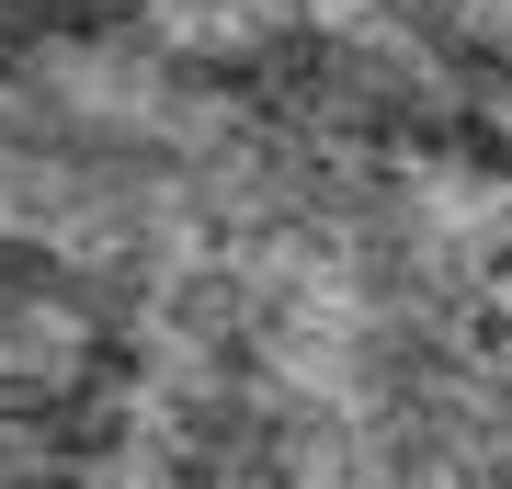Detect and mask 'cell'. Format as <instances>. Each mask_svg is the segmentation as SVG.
<instances>
[{"instance_id": "6da1fadb", "label": "cell", "mask_w": 512, "mask_h": 489, "mask_svg": "<svg viewBox=\"0 0 512 489\" xmlns=\"http://www.w3.org/2000/svg\"><path fill=\"white\" fill-rule=\"evenodd\" d=\"M126 0H0V23H114Z\"/></svg>"}]
</instances>
